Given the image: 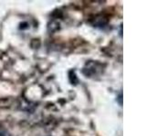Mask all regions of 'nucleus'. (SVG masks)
Listing matches in <instances>:
<instances>
[{"mask_svg":"<svg viewBox=\"0 0 146 136\" xmlns=\"http://www.w3.org/2000/svg\"><path fill=\"white\" fill-rule=\"evenodd\" d=\"M102 71H103V68H102V63H100L98 62L90 61L86 63V66L83 69V74L86 76L91 77V76L100 75V73H102Z\"/></svg>","mask_w":146,"mask_h":136,"instance_id":"obj_1","label":"nucleus"},{"mask_svg":"<svg viewBox=\"0 0 146 136\" xmlns=\"http://www.w3.org/2000/svg\"><path fill=\"white\" fill-rule=\"evenodd\" d=\"M107 23V19L102 16H96L95 19H94V23L93 25L95 26H104L105 24Z\"/></svg>","mask_w":146,"mask_h":136,"instance_id":"obj_2","label":"nucleus"},{"mask_svg":"<svg viewBox=\"0 0 146 136\" xmlns=\"http://www.w3.org/2000/svg\"><path fill=\"white\" fill-rule=\"evenodd\" d=\"M0 136H10L7 133V131L3 129V127L0 126Z\"/></svg>","mask_w":146,"mask_h":136,"instance_id":"obj_3","label":"nucleus"}]
</instances>
